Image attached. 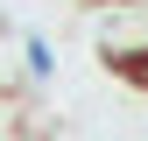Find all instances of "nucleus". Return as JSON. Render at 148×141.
Wrapping results in <instances>:
<instances>
[{"label":"nucleus","mask_w":148,"mask_h":141,"mask_svg":"<svg viewBox=\"0 0 148 141\" xmlns=\"http://www.w3.org/2000/svg\"><path fill=\"white\" fill-rule=\"evenodd\" d=\"M21 57H28V78H35V85H42V78H57V49H49L42 35H28V42H21Z\"/></svg>","instance_id":"f257e3e1"},{"label":"nucleus","mask_w":148,"mask_h":141,"mask_svg":"<svg viewBox=\"0 0 148 141\" xmlns=\"http://www.w3.org/2000/svg\"><path fill=\"white\" fill-rule=\"evenodd\" d=\"M113 7H134V0H113Z\"/></svg>","instance_id":"f03ea898"}]
</instances>
